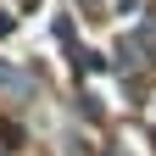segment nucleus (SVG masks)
Here are the masks:
<instances>
[{"instance_id": "obj_2", "label": "nucleus", "mask_w": 156, "mask_h": 156, "mask_svg": "<svg viewBox=\"0 0 156 156\" xmlns=\"http://www.w3.org/2000/svg\"><path fill=\"white\" fill-rule=\"evenodd\" d=\"M17 6H39V0H17Z\"/></svg>"}, {"instance_id": "obj_1", "label": "nucleus", "mask_w": 156, "mask_h": 156, "mask_svg": "<svg viewBox=\"0 0 156 156\" xmlns=\"http://www.w3.org/2000/svg\"><path fill=\"white\" fill-rule=\"evenodd\" d=\"M6 28H11V17H6V11H0V34H6Z\"/></svg>"}]
</instances>
